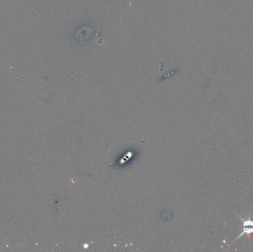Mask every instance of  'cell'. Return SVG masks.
<instances>
[{
	"instance_id": "6da1fadb",
	"label": "cell",
	"mask_w": 253,
	"mask_h": 252,
	"mask_svg": "<svg viewBox=\"0 0 253 252\" xmlns=\"http://www.w3.org/2000/svg\"><path fill=\"white\" fill-rule=\"evenodd\" d=\"M253 234V227H252V226H243V231H242L241 233L240 234V235H239L238 237H237L236 239H235V240H234L233 243L236 242V241L238 240L239 238L241 237L242 236L244 235V234H248V235L249 236V238H250V234Z\"/></svg>"
}]
</instances>
